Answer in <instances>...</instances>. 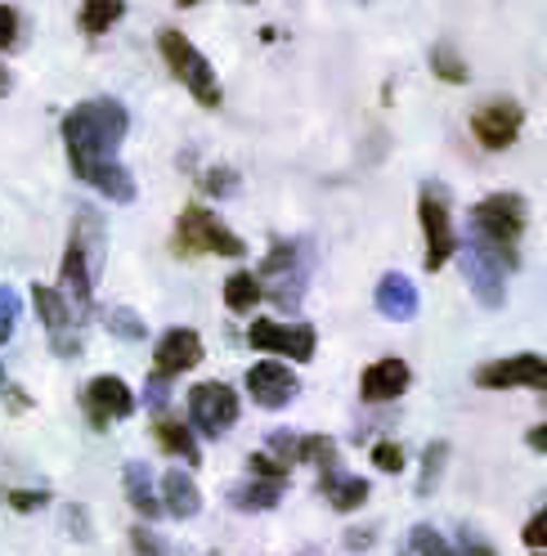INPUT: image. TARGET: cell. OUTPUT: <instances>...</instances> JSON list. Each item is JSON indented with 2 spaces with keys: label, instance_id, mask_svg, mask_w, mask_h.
I'll return each mask as SVG.
<instances>
[{
  "label": "cell",
  "instance_id": "obj_33",
  "mask_svg": "<svg viewBox=\"0 0 547 556\" xmlns=\"http://www.w3.org/2000/svg\"><path fill=\"white\" fill-rule=\"evenodd\" d=\"M14 324H18V292L10 283H0V345L14 337Z\"/></svg>",
  "mask_w": 547,
  "mask_h": 556
},
{
  "label": "cell",
  "instance_id": "obj_30",
  "mask_svg": "<svg viewBox=\"0 0 547 556\" xmlns=\"http://www.w3.org/2000/svg\"><path fill=\"white\" fill-rule=\"evenodd\" d=\"M408 552L414 556H454V543L435 534V526H414V534H408Z\"/></svg>",
  "mask_w": 547,
  "mask_h": 556
},
{
  "label": "cell",
  "instance_id": "obj_5",
  "mask_svg": "<svg viewBox=\"0 0 547 556\" xmlns=\"http://www.w3.org/2000/svg\"><path fill=\"white\" fill-rule=\"evenodd\" d=\"M170 248H176V256L193 261V256H243L247 242L229 225H220L202 202H189L176 220V242H170Z\"/></svg>",
  "mask_w": 547,
  "mask_h": 556
},
{
  "label": "cell",
  "instance_id": "obj_43",
  "mask_svg": "<svg viewBox=\"0 0 547 556\" xmlns=\"http://www.w3.org/2000/svg\"><path fill=\"white\" fill-rule=\"evenodd\" d=\"M525 444H530V448H538V454H547V422H543V427H534V431L525 435Z\"/></svg>",
  "mask_w": 547,
  "mask_h": 556
},
{
  "label": "cell",
  "instance_id": "obj_26",
  "mask_svg": "<svg viewBox=\"0 0 547 556\" xmlns=\"http://www.w3.org/2000/svg\"><path fill=\"white\" fill-rule=\"evenodd\" d=\"M256 301H260L256 274H229V283H225V305H229V309H256Z\"/></svg>",
  "mask_w": 547,
  "mask_h": 556
},
{
  "label": "cell",
  "instance_id": "obj_6",
  "mask_svg": "<svg viewBox=\"0 0 547 556\" xmlns=\"http://www.w3.org/2000/svg\"><path fill=\"white\" fill-rule=\"evenodd\" d=\"M157 50L166 59V67L185 81V90L202 103V109H220V81H216V67L212 59L202 54L180 27H166L162 37H157Z\"/></svg>",
  "mask_w": 547,
  "mask_h": 556
},
{
  "label": "cell",
  "instance_id": "obj_44",
  "mask_svg": "<svg viewBox=\"0 0 547 556\" xmlns=\"http://www.w3.org/2000/svg\"><path fill=\"white\" fill-rule=\"evenodd\" d=\"M372 539H378L372 530H351V534H346V547H355V552H359V547H368Z\"/></svg>",
  "mask_w": 547,
  "mask_h": 556
},
{
  "label": "cell",
  "instance_id": "obj_2",
  "mask_svg": "<svg viewBox=\"0 0 547 556\" xmlns=\"http://www.w3.org/2000/svg\"><path fill=\"white\" fill-rule=\"evenodd\" d=\"M471 242L475 248H485V252H494L507 269H517V242H521V233H525V198L521 193H489V198H481L471 206Z\"/></svg>",
  "mask_w": 547,
  "mask_h": 556
},
{
  "label": "cell",
  "instance_id": "obj_32",
  "mask_svg": "<svg viewBox=\"0 0 547 556\" xmlns=\"http://www.w3.org/2000/svg\"><path fill=\"white\" fill-rule=\"evenodd\" d=\"M404 448L399 444H391V440H378V444H372V467H378V471H386V476H399L404 471Z\"/></svg>",
  "mask_w": 547,
  "mask_h": 556
},
{
  "label": "cell",
  "instance_id": "obj_3",
  "mask_svg": "<svg viewBox=\"0 0 547 556\" xmlns=\"http://www.w3.org/2000/svg\"><path fill=\"white\" fill-rule=\"evenodd\" d=\"M94 261H99V220L81 212V220L73 225V238H67V252H63V288H59V296L67 301L77 324H86L94 309V274H90Z\"/></svg>",
  "mask_w": 547,
  "mask_h": 556
},
{
  "label": "cell",
  "instance_id": "obj_27",
  "mask_svg": "<svg viewBox=\"0 0 547 556\" xmlns=\"http://www.w3.org/2000/svg\"><path fill=\"white\" fill-rule=\"evenodd\" d=\"M104 328L113 332V337H122V341H144L149 337V328H144V319L135 315V309H104Z\"/></svg>",
  "mask_w": 547,
  "mask_h": 556
},
{
  "label": "cell",
  "instance_id": "obj_28",
  "mask_svg": "<svg viewBox=\"0 0 547 556\" xmlns=\"http://www.w3.org/2000/svg\"><path fill=\"white\" fill-rule=\"evenodd\" d=\"M296 463H315L323 471H336V444L328 435H301V454Z\"/></svg>",
  "mask_w": 547,
  "mask_h": 556
},
{
  "label": "cell",
  "instance_id": "obj_25",
  "mask_svg": "<svg viewBox=\"0 0 547 556\" xmlns=\"http://www.w3.org/2000/svg\"><path fill=\"white\" fill-rule=\"evenodd\" d=\"M126 14L122 0H86V5L77 10V23L81 31H90V37H104V31Z\"/></svg>",
  "mask_w": 547,
  "mask_h": 556
},
{
  "label": "cell",
  "instance_id": "obj_45",
  "mask_svg": "<svg viewBox=\"0 0 547 556\" xmlns=\"http://www.w3.org/2000/svg\"><path fill=\"white\" fill-rule=\"evenodd\" d=\"M10 90V73H5V63H0V94Z\"/></svg>",
  "mask_w": 547,
  "mask_h": 556
},
{
  "label": "cell",
  "instance_id": "obj_35",
  "mask_svg": "<svg viewBox=\"0 0 547 556\" xmlns=\"http://www.w3.org/2000/svg\"><path fill=\"white\" fill-rule=\"evenodd\" d=\"M444 454H449V444H431V448H427V463H422L418 494H431V490H435V476H440V467H444Z\"/></svg>",
  "mask_w": 547,
  "mask_h": 556
},
{
  "label": "cell",
  "instance_id": "obj_19",
  "mask_svg": "<svg viewBox=\"0 0 547 556\" xmlns=\"http://www.w3.org/2000/svg\"><path fill=\"white\" fill-rule=\"evenodd\" d=\"M162 511L180 516V520H189V516L202 511V494H198V484H193L189 471H180V467L166 471V480H162Z\"/></svg>",
  "mask_w": 547,
  "mask_h": 556
},
{
  "label": "cell",
  "instance_id": "obj_41",
  "mask_svg": "<svg viewBox=\"0 0 547 556\" xmlns=\"http://www.w3.org/2000/svg\"><path fill=\"white\" fill-rule=\"evenodd\" d=\"M166 400H170V381H166V377H149V387H144V404L162 413V408H166Z\"/></svg>",
  "mask_w": 547,
  "mask_h": 556
},
{
  "label": "cell",
  "instance_id": "obj_13",
  "mask_svg": "<svg viewBox=\"0 0 547 556\" xmlns=\"http://www.w3.org/2000/svg\"><path fill=\"white\" fill-rule=\"evenodd\" d=\"M462 269H467V283H471V296L481 301L485 309H498L503 296H507V265L485 252V248H475V242L467 238V248H462Z\"/></svg>",
  "mask_w": 547,
  "mask_h": 556
},
{
  "label": "cell",
  "instance_id": "obj_40",
  "mask_svg": "<svg viewBox=\"0 0 547 556\" xmlns=\"http://www.w3.org/2000/svg\"><path fill=\"white\" fill-rule=\"evenodd\" d=\"M130 547H135V556H162V543H157V534L149 526H135Z\"/></svg>",
  "mask_w": 547,
  "mask_h": 556
},
{
  "label": "cell",
  "instance_id": "obj_15",
  "mask_svg": "<svg viewBox=\"0 0 547 556\" xmlns=\"http://www.w3.org/2000/svg\"><path fill=\"white\" fill-rule=\"evenodd\" d=\"M202 364V337L193 328H170L162 332V341L153 345V377H180L189 368Z\"/></svg>",
  "mask_w": 547,
  "mask_h": 556
},
{
  "label": "cell",
  "instance_id": "obj_47",
  "mask_svg": "<svg viewBox=\"0 0 547 556\" xmlns=\"http://www.w3.org/2000/svg\"><path fill=\"white\" fill-rule=\"evenodd\" d=\"M538 556H547V552H538Z\"/></svg>",
  "mask_w": 547,
  "mask_h": 556
},
{
  "label": "cell",
  "instance_id": "obj_12",
  "mask_svg": "<svg viewBox=\"0 0 547 556\" xmlns=\"http://www.w3.org/2000/svg\"><path fill=\"white\" fill-rule=\"evenodd\" d=\"M31 305H37V319L46 324V337L54 345L59 359H73L81 355V324L73 319V309H67V301L59 296V288H31Z\"/></svg>",
  "mask_w": 547,
  "mask_h": 556
},
{
  "label": "cell",
  "instance_id": "obj_11",
  "mask_svg": "<svg viewBox=\"0 0 547 556\" xmlns=\"http://www.w3.org/2000/svg\"><path fill=\"white\" fill-rule=\"evenodd\" d=\"M247 341L256 345V351H269V355H283L292 364H310L315 359V328L310 324H279V319H256L247 328Z\"/></svg>",
  "mask_w": 547,
  "mask_h": 556
},
{
  "label": "cell",
  "instance_id": "obj_36",
  "mask_svg": "<svg viewBox=\"0 0 547 556\" xmlns=\"http://www.w3.org/2000/svg\"><path fill=\"white\" fill-rule=\"evenodd\" d=\"M521 539H525V547H534V552H543V547H547V507H543V511H534V516L525 520Z\"/></svg>",
  "mask_w": 547,
  "mask_h": 556
},
{
  "label": "cell",
  "instance_id": "obj_16",
  "mask_svg": "<svg viewBox=\"0 0 547 556\" xmlns=\"http://www.w3.org/2000/svg\"><path fill=\"white\" fill-rule=\"evenodd\" d=\"M296 377H292V368L288 364H279V359H265V364H256L252 372H247V395H252V404H260V408H288L292 400H296Z\"/></svg>",
  "mask_w": 547,
  "mask_h": 556
},
{
  "label": "cell",
  "instance_id": "obj_34",
  "mask_svg": "<svg viewBox=\"0 0 547 556\" xmlns=\"http://www.w3.org/2000/svg\"><path fill=\"white\" fill-rule=\"evenodd\" d=\"M288 463H279V458H269V454H252L247 458V476H256V480H279V484H288Z\"/></svg>",
  "mask_w": 547,
  "mask_h": 556
},
{
  "label": "cell",
  "instance_id": "obj_23",
  "mask_svg": "<svg viewBox=\"0 0 547 556\" xmlns=\"http://www.w3.org/2000/svg\"><path fill=\"white\" fill-rule=\"evenodd\" d=\"M323 498H328L332 511H359L368 503V480L323 471Z\"/></svg>",
  "mask_w": 547,
  "mask_h": 556
},
{
  "label": "cell",
  "instance_id": "obj_1",
  "mask_svg": "<svg viewBox=\"0 0 547 556\" xmlns=\"http://www.w3.org/2000/svg\"><path fill=\"white\" fill-rule=\"evenodd\" d=\"M130 130V117L117 99H86L63 113V149L73 162V176L86 180L94 166L117 162V149Z\"/></svg>",
  "mask_w": 547,
  "mask_h": 556
},
{
  "label": "cell",
  "instance_id": "obj_42",
  "mask_svg": "<svg viewBox=\"0 0 547 556\" xmlns=\"http://www.w3.org/2000/svg\"><path fill=\"white\" fill-rule=\"evenodd\" d=\"M46 498H50L46 490H37V494H23V490H10V494H5V503H10L14 511H31V507H46Z\"/></svg>",
  "mask_w": 547,
  "mask_h": 556
},
{
  "label": "cell",
  "instance_id": "obj_10",
  "mask_svg": "<svg viewBox=\"0 0 547 556\" xmlns=\"http://www.w3.org/2000/svg\"><path fill=\"white\" fill-rule=\"evenodd\" d=\"M189 417L207 440H220L238 422V395L225 387V381H202V387L189 391Z\"/></svg>",
  "mask_w": 547,
  "mask_h": 556
},
{
  "label": "cell",
  "instance_id": "obj_39",
  "mask_svg": "<svg viewBox=\"0 0 547 556\" xmlns=\"http://www.w3.org/2000/svg\"><path fill=\"white\" fill-rule=\"evenodd\" d=\"M454 556H498L481 534H471V530H462L458 534V547H454Z\"/></svg>",
  "mask_w": 547,
  "mask_h": 556
},
{
  "label": "cell",
  "instance_id": "obj_9",
  "mask_svg": "<svg viewBox=\"0 0 547 556\" xmlns=\"http://www.w3.org/2000/svg\"><path fill=\"white\" fill-rule=\"evenodd\" d=\"M475 387L481 391H543L547 395V359L543 355L489 359V364L475 368Z\"/></svg>",
  "mask_w": 547,
  "mask_h": 556
},
{
  "label": "cell",
  "instance_id": "obj_38",
  "mask_svg": "<svg viewBox=\"0 0 547 556\" xmlns=\"http://www.w3.org/2000/svg\"><path fill=\"white\" fill-rule=\"evenodd\" d=\"M269 448H279V463H296V454H301V435H292V431H274L269 435Z\"/></svg>",
  "mask_w": 547,
  "mask_h": 556
},
{
  "label": "cell",
  "instance_id": "obj_14",
  "mask_svg": "<svg viewBox=\"0 0 547 556\" xmlns=\"http://www.w3.org/2000/svg\"><path fill=\"white\" fill-rule=\"evenodd\" d=\"M81 404H86V417H90L94 427L122 422V417H130V413H135V395H130V387H126L122 377H113V372L90 377V387H86Z\"/></svg>",
  "mask_w": 547,
  "mask_h": 556
},
{
  "label": "cell",
  "instance_id": "obj_31",
  "mask_svg": "<svg viewBox=\"0 0 547 556\" xmlns=\"http://www.w3.org/2000/svg\"><path fill=\"white\" fill-rule=\"evenodd\" d=\"M202 189L212 198H233L238 193V170L233 166H212L207 176H202Z\"/></svg>",
  "mask_w": 547,
  "mask_h": 556
},
{
  "label": "cell",
  "instance_id": "obj_17",
  "mask_svg": "<svg viewBox=\"0 0 547 556\" xmlns=\"http://www.w3.org/2000/svg\"><path fill=\"white\" fill-rule=\"evenodd\" d=\"M408 381H414V372H408L404 359H378V364H368L364 377H359V395L368 404H391L408 391Z\"/></svg>",
  "mask_w": 547,
  "mask_h": 556
},
{
  "label": "cell",
  "instance_id": "obj_7",
  "mask_svg": "<svg viewBox=\"0 0 547 556\" xmlns=\"http://www.w3.org/2000/svg\"><path fill=\"white\" fill-rule=\"evenodd\" d=\"M418 216H422V233H427V274H435L444 261L458 252V233H454V216H449V202H444L440 185H422V202H418Z\"/></svg>",
  "mask_w": 547,
  "mask_h": 556
},
{
  "label": "cell",
  "instance_id": "obj_24",
  "mask_svg": "<svg viewBox=\"0 0 547 556\" xmlns=\"http://www.w3.org/2000/svg\"><path fill=\"white\" fill-rule=\"evenodd\" d=\"M126 498H130V507L140 511L144 520H157V511H162V498H157V490H153L149 463H126Z\"/></svg>",
  "mask_w": 547,
  "mask_h": 556
},
{
  "label": "cell",
  "instance_id": "obj_8",
  "mask_svg": "<svg viewBox=\"0 0 547 556\" xmlns=\"http://www.w3.org/2000/svg\"><path fill=\"white\" fill-rule=\"evenodd\" d=\"M521 126H525V109L517 99H485L481 109L471 113V135H475V144L481 149H489V153H503V149H511L517 144V135H521Z\"/></svg>",
  "mask_w": 547,
  "mask_h": 556
},
{
  "label": "cell",
  "instance_id": "obj_29",
  "mask_svg": "<svg viewBox=\"0 0 547 556\" xmlns=\"http://www.w3.org/2000/svg\"><path fill=\"white\" fill-rule=\"evenodd\" d=\"M431 73L440 81H449V86H462L467 81V63L454 54V46H435L431 50Z\"/></svg>",
  "mask_w": 547,
  "mask_h": 556
},
{
  "label": "cell",
  "instance_id": "obj_4",
  "mask_svg": "<svg viewBox=\"0 0 547 556\" xmlns=\"http://www.w3.org/2000/svg\"><path fill=\"white\" fill-rule=\"evenodd\" d=\"M256 283H260V296H269L279 309H296L305 296V283H310V248L292 242V238H279L269 248V256L260 261Z\"/></svg>",
  "mask_w": 547,
  "mask_h": 556
},
{
  "label": "cell",
  "instance_id": "obj_37",
  "mask_svg": "<svg viewBox=\"0 0 547 556\" xmlns=\"http://www.w3.org/2000/svg\"><path fill=\"white\" fill-rule=\"evenodd\" d=\"M14 41H18V10L0 5V54L14 50Z\"/></svg>",
  "mask_w": 547,
  "mask_h": 556
},
{
  "label": "cell",
  "instance_id": "obj_21",
  "mask_svg": "<svg viewBox=\"0 0 547 556\" xmlns=\"http://www.w3.org/2000/svg\"><path fill=\"white\" fill-rule=\"evenodd\" d=\"M279 498H283V484L279 480H238V484H229V503L238 507V511H269V507H279Z\"/></svg>",
  "mask_w": 547,
  "mask_h": 556
},
{
  "label": "cell",
  "instance_id": "obj_20",
  "mask_svg": "<svg viewBox=\"0 0 547 556\" xmlns=\"http://www.w3.org/2000/svg\"><path fill=\"white\" fill-rule=\"evenodd\" d=\"M153 435H157V444L166 448L170 458H185L189 467H198V463H202L198 440H193V431L185 427V417H157V422H153Z\"/></svg>",
  "mask_w": 547,
  "mask_h": 556
},
{
  "label": "cell",
  "instance_id": "obj_22",
  "mask_svg": "<svg viewBox=\"0 0 547 556\" xmlns=\"http://www.w3.org/2000/svg\"><path fill=\"white\" fill-rule=\"evenodd\" d=\"M86 185H90V189H99L109 202H122V206H126V202H135V193H140V189H135L130 166H122V162H104V166H94L90 176H86Z\"/></svg>",
  "mask_w": 547,
  "mask_h": 556
},
{
  "label": "cell",
  "instance_id": "obj_46",
  "mask_svg": "<svg viewBox=\"0 0 547 556\" xmlns=\"http://www.w3.org/2000/svg\"><path fill=\"white\" fill-rule=\"evenodd\" d=\"M0 391H5V368H0Z\"/></svg>",
  "mask_w": 547,
  "mask_h": 556
},
{
  "label": "cell",
  "instance_id": "obj_18",
  "mask_svg": "<svg viewBox=\"0 0 547 556\" xmlns=\"http://www.w3.org/2000/svg\"><path fill=\"white\" fill-rule=\"evenodd\" d=\"M418 288L408 283L404 274H382V283H378V309H382V319L391 324H408L418 315Z\"/></svg>",
  "mask_w": 547,
  "mask_h": 556
}]
</instances>
